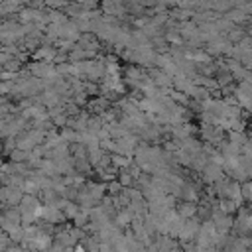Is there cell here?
Listing matches in <instances>:
<instances>
[{
  "mask_svg": "<svg viewBox=\"0 0 252 252\" xmlns=\"http://www.w3.org/2000/svg\"><path fill=\"white\" fill-rule=\"evenodd\" d=\"M4 252H30V250H28V248H24L22 244H10Z\"/></svg>",
  "mask_w": 252,
  "mask_h": 252,
  "instance_id": "obj_3",
  "label": "cell"
},
{
  "mask_svg": "<svg viewBox=\"0 0 252 252\" xmlns=\"http://www.w3.org/2000/svg\"><path fill=\"white\" fill-rule=\"evenodd\" d=\"M240 193H242V197L248 201V199H250V185H248V183H244V185H242V189H240Z\"/></svg>",
  "mask_w": 252,
  "mask_h": 252,
  "instance_id": "obj_4",
  "label": "cell"
},
{
  "mask_svg": "<svg viewBox=\"0 0 252 252\" xmlns=\"http://www.w3.org/2000/svg\"><path fill=\"white\" fill-rule=\"evenodd\" d=\"M12 244V240H10V236L8 234H0V252H4L8 246Z\"/></svg>",
  "mask_w": 252,
  "mask_h": 252,
  "instance_id": "obj_2",
  "label": "cell"
},
{
  "mask_svg": "<svg viewBox=\"0 0 252 252\" xmlns=\"http://www.w3.org/2000/svg\"><path fill=\"white\" fill-rule=\"evenodd\" d=\"M211 252H222V250H219V248H213V250H211Z\"/></svg>",
  "mask_w": 252,
  "mask_h": 252,
  "instance_id": "obj_6",
  "label": "cell"
},
{
  "mask_svg": "<svg viewBox=\"0 0 252 252\" xmlns=\"http://www.w3.org/2000/svg\"><path fill=\"white\" fill-rule=\"evenodd\" d=\"M213 226H215V230L219 232V234H228V230L232 228V224H234V220L230 219V215L228 213H215L213 215Z\"/></svg>",
  "mask_w": 252,
  "mask_h": 252,
  "instance_id": "obj_1",
  "label": "cell"
},
{
  "mask_svg": "<svg viewBox=\"0 0 252 252\" xmlns=\"http://www.w3.org/2000/svg\"><path fill=\"white\" fill-rule=\"evenodd\" d=\"M169 252H183V250H181V248H177V246H175V248H171V250H169Z\"/></svg>",
  "mask_w": 252,
  "mask_h": 252,
  "instance_id": "obj_5",
  "label": "cell"
}]
</instances>
